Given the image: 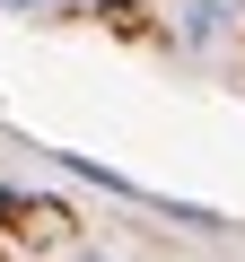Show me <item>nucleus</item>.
I'll return each mask as SVG.
<instances>
[{"instance_id": "f257e3e1", "label": "nucleus", "mask_w": 245, "mask_h": 262, "mask_svg": "<svg viewBox=\"0 0 245 262\" xmlns=\"http://www.w3.org/2000/svg\"><path fill=\"white\" fill-rule=\"evenodd\" d=\"M0 219H18V236L27 245H70V210H53V201H27V192H0Z\"/></svg>"}, {"instance_id": "7ed1b4c3", "label": "nucleus", "mask_w": 245, "mask_h": 262, "mask_svg": "<svg viewBox=\"0 0 245 262\" xmlns=\"http://www.w3.org/2000/svg\"><path fill=\"white\" fill-rule=\"evenodd\" d=\"M0 9H9V18H44L53 0H0Z\"/></svg>"}, {"instance_id": "f03ea898", "label": "nucleus", "mask_w": 245, "mask_h": 262, "mask_svg": "<svg viewBox=\"0 0 245 262\" xmlns=\"http://www.w3.org/2000/svg\"><path fill=\"white\" fill-rule=\"evenodd\" d=\"M236 18H245V0H184V9H175V35L184 44H219Z\"/></svg>"}]
</instances>
